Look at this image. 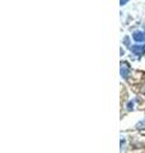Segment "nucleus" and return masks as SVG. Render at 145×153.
Here are the masks:
<instances>
[{
  "mask_svg": "<svg viewBox=\"0 0 145 153\" xmlns=\"http://www.w3.org/2000/svg\"><path fill=\"white\" fill-rule=\"evenodd\" d=\"M130 70H131V69H130L129 63H126V61H121V69H120V71H121V76H122L124 79L129 78Z\"/></svg>",
  "mask_w": 145,
  "mask_h": 153,
  "instance_id": "1",
  "label": "nucleus"
},
{
  "mask_svg": "<svg viewBox=\"0 0 145 153\" xmlns=\"http://www.w3.org/2000/svg\"><path fill=\"white\" fill-rule=\"evenodd\" d=\"M131 51L134 52L135 55H143V52H145V44L131 46Z\"/></svg>",
  "mask_w": 145,
  "mask_h": 153,
  "instance_id": "2",
  "label": "nucleus"
},
{
  "mask_svg": "<svg viewBox=\"0 0 145 153\" xmlns=\"http://www.w3.org/2000/svg\"><path fill=\"white\" fill-rule=\"evenodd\" d=\"M132 38L136 42H144L145 41V33L141 31H135L132 33Z\"/></svg>",
  "mask_w": 145,
  "mask_h": 153,
  "instance_id": "3",
  "label": "nucleus"
},
{
  "mask_svg": "<svg viewBox=\"0 0 145 153\" xmlns=\"http://www.w3.org/2000/svg\"><path fill=\"white\" fill-rule=\"evenodd\" d=\"M129 1V0H120V5H125Z\"/></svg>",
  "mask_w": 145,
  "mask_h": 153,
  "instance_id": "4",
  "label": "nucleus"
},
{
  "mask_svg": "<svg viewBox=\"0 0 145 153\" xmlns=\"http://www.w3.org/2000/svg\"><path fill=\"white\" fill-rule=\"evenodd\" d=\"M132 107H134V102H130V103H129V107H127V108H129V110H131Z\"/></svg>",
  "mask_w": 145,
  "mask_h": 153,
  "instance_id": "5",
  "label": "nucleus"
}]
</instances>
